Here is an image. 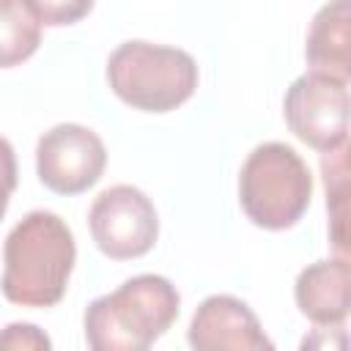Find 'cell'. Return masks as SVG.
Masks as SVG:
<instances>
[{"mask_svg":"<svg viewBox=\"0 0 351 351\" xmlns=\"http://www.w3.org/2000/svg\"><path fill=\"white\" fill-rule=\"evenodd\" d=\"M107 165L101 137L80 123H58L38 137L36 170L38 181L58 195H80L90 189Z\"/></svg>","mask_w":351,"mask_h":351,"instance_id":"52a82bcc","label":"cell"},{"mask_svg":"<svg viewBox=\"0 0 351 351\" xmlns=\"http://www.w3.org/2000/svg\"><path fill=\"white\" fill-rule=\"evenodd\" d=\"M181 296L167 277L137 274L85 310V340L93 351H145L178 318Z\"/></svg>","mask_w":351,"mask_h":351,"instance_id":"7a4b0ae2","label":"cell"},{"mask_svg":"<svg viewBox=\"0 0 351 351\" xmlns=\"http://www.w3.org/2000/svg\"><path fill=\"white\" fill-rule=\"evenodd\" d=\"M96 247L112 261H132L145 255L159 236V217L145 192L129 184L104 189L88 214Z\"/></svg>","mask_w":351,"mask_h":351,"instance_id":"8992f818","label":"cell"},{"mask_svg":"<svg viewBox=\"0 0 351 351\" xmlns=\"http://www.w3.org/2000/svg\"><path fill=\"white\" fill-rule=\"evenodd\" d=\"M310 71H321L337 80L351 77V3L329 0L313 16L307 47H304Z\"/></svg>","mask_w":351,"mask_h":351,"instance_id":"30bf717a","label":"cell"},{"mask_svg":"<svg viewBox=\"0 0 351 351\" xmlns=\"http://www.w3.org/2000/svg\"><path fill=\"white\" fill-rule=\"evenodd\" d=\"M27 5V11L36 16L38 25H49V27H63V25H74L82 16L90 14L93 0H22Z\"/></svg>","mask_w":351,"mask_h":351,"instance_id":"4fadbf2b","label":"cell"},{"mask_svg":"<svg viewBox=\"0 0 351 351\" xmlns=\"http://www.w3.org/2000/svg\"><path fill=\"white\" fill-rule=\"evenodd\" d=\"M107 82L134 110L170 112L195 93L197 63L178 47L123 41L107 58Z\"/></svg>","mask_w":351,"mask_h":351,"instance_id":"277c9868","label":"cell"},{"mask_svg":"<svg viewBox=\"0 0 351 351\" xmlns=\"http://www.w3.org/2000/svg\"><path fill=\"white\" fill-rule=\"evenodd\" d=\"M348 148L346 143L324 151L321 156V170H324V184H326V206L332 214V241L337 255H346V189H348Z\"/></svg>","mask_w":351,"mask_h":351,"instance_id":"7c38bea8","label":"cell"},{"mask_svg":"<svg viewBox=\"0 0 351 351\" xmlns=\"http://www.w3.org/2000/svg\"><path fill=\"white\" fill-rule=\"evenodd\" d=\"M74 261L71 228L52 211H30L5 236L0 291L22 307H52L69 288Z\"/></svg>","mask_w":351,"mask_h":351,"instance_id":"6da1fadb","label":"cell"},{"mask_svg":"<svg viewBox=\"0 0 351 351\" xmlns=\"http://www.w3.org/2000/svg\"><path fill=\"white\" fill-rule=\"evenodd\" d=\"M296 307L315 326H343L351 304V269L348 258L315 261L299 271L293 285Z\"/></svg>","mask_w":351,"mask_h":351,"instance_id":"9c48e42d","label":"cell"},{"mask_svg":"<svg viewBox=\"0 0 351 351\" xmlns=\"http://www.w3.org/2000/svg\"><path fill=\"white\" fill-rule=\"evenodd\" d=\"M186 340L195 351H263L271 340L263 335L247 302L214 293L200 302L189 321Z\"/></svg>","mask_w":351,"mask_h":351,"instance_id":"ba28073f","label":"cell"},{"mask_svg":"<svg viewBox=\"0 0 351 351\" xmlns=\"http://www.w3.org/2000/svg\"><path fill=\"white\" fill-rule=\"evenodd\" d=\"M41 44V25L22 0H0V69L19 66Z\"/></svg>","mask_w":351,"mask_h":351,"instance_id":"8fae6325","label":"cell"},{"mask_svg":"<svg viewBox=\"0 0 351 351\" xmlns=\"http://www.w3.org/2000/svg\"><path fill=\"white\" fill-rule=\"evenodd\" d=\"M0 348L11 351H49V337L33 324H8L0 332Z\"/></svg>","mask_w":351,"mask_h":351,"instance_id":"5bb4252c","label":"cell"},{"mask_svg":"<svg viewBox=\"0 0 351 351\" xmlns=\"http://www.w3.org/2000/svg\"><path fill=\"white\" fill-rule=\"evenodd\" d=\"M313 197V176L304 159L285 143H261L239 173V203L247 219L263 230L293 228Z\"/></svg>","mask_w":351,"mask_h":351,"instance_id":"3957f363","label":"cell"},{"mask_svg":"<svg viewBox=\"0 0 351 351\" xmlns=\"http://www.w3.org/2000/svg\"><path fill=\"white\" fill-rule=\"evenodd\" d=\"M16 189V156L5 137H0V219L5 217L8 200Z\"/></svg>","mask_w":351,"mask_h":351,"instance_id":"9a60e30c","label":"cell"},{"mask_svg":"<svg viewBox=\"0 0 351 351\" xmlns=\"http://www.w3.org/2000/svg\"><path fill=\"white\" fill-rule=\"evenodd\" d=\"M288 129L315 151H332L348 137V82L307 71L296 77L282 101Z\"/></svg>","mask_w":351,"mask_h":351,"instance_id":"5b68a950","label":"cell"}]
</instances>
